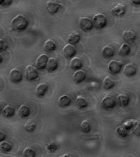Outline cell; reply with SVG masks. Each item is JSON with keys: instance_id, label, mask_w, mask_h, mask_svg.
<instances>
[{"instance_id": "cell-1", "label": "cell", "mask_w": 140, "mask_h": 157, "mask_svg": "<svg viewBox=\"0 0 140 157\" xmlns=\"http://www.w3.org/2000/svg\"><path fill=\"white\" fill-rule=\"evenodd\" d=\"M28 23V20L25 16L22 14H18L12 20L10 26L13 30L21 32L27 28Z\"/></svg>"}, {"instance_id": "cell-2", "label": "cell", "mask_w": 140, "mask_h": 157, "mask_svg": "<svg viewBox=\"0 0 140 157\" xmlns=\"http://www.w3.org/2000/svg\"><path fill=\"white\" fill-rule=\"evenodd\" d=\"M93 26L97 29H101L104 28L107 24V18L103 13H96L93 18Z\"/></svg>"}, {"instance_id": "cell-3", "label": "cell", "mask_w": 140, "mask_h": 157, "mask_svg": "<svg viewBox=\"0 0 140 157\" xmlns=\"http://www.w3.org/2000/svg\"><path fill=\"white\" fill-rule=\"evenodd\" d=\"M25 76L29 81L35 80L39 77L38 69L33 65H28L25 68Z\"/></svg>"}, {"instance_id": "cell-4", "label": "cell", "mask_w": 140, "mask_h": 157, "mask_svg": "<svg viewBox=\"0 0 140 157\" xmlns=\"http://www.w3.org/2000/svg\"><path fill=\"white\" fill-rule=\"evenodd\" d=\"M123 67V62L121 60H111L108 65V69L110 73L116 75L120 73Z\"/></svg>"}, {"instance_id": "cell-5", "label": "cell", "mask_w": 140, "mask_h": 157, "mask_svg": "<svg viewBox=\"0 0 140 157\" xmlns=\"http://www.w3.org/2000/svg\"><path fill=\"white\" fill-rule=\"evenodd\" d=\"M62 7V4L56 0H48L46 3V8L48 12L51 14L57 13Z\"/></svg>"}, {"instance_id": "cell-6", "label": "cell", "mask_w": 140, "mask_h": 157, "mask_svg": "<svg viewBox=\"0 0 140 157\" xmlns=\"http://www.w3.org/2000/svg\"><path fill=\"white\" fill-rule=\"evenodd\" d=\"M62 53L66 58L71 59L76 55V49L74 45L68 43L63 47Z\"/></svg>"}, {"instance_id": "cell-7", "label": "cell", "mask_w": 140, "mask_h": 157, "mask_svg": "<svg viewBox=\"0 0 140 157\" xmlns=\"http://www.w3.org/2000/svg\"><path fill=\"white\" fill-rule=\"evenodd\" d=\"M80 28L85 32H88L93 29V21L88 17H81L79 21Z\"/></svg>"}, {"instance_id": "cell-8", "label": "cell", "mask_w": 140, "mask_h": 157, "mask_svg": "<svg viewBox=\"0 0 140 157\" xmlns=\"http://www.w3.org/2000/svg\"><path fill=\"white\" fill-rule=\"evenodd\" d=\"M102 106L105 109H112L115 107L116 102L114 98L110 96H107L102 98L101 101Z\"/></svg>"}, {"instance_id": "cell-9", "label": "cell", "mask_w": 140, "mask_h": 157, "mask_svg": "<svg viewBox=\"0 0 140 157\" xmlns=\"http://www.w3.org/2000/svg\"><path fill=\"white\" fill-rule=\"evenodd\" d=\"M10 78L13 83H19L22 79V73L18 68H15L10 71Z\"/></svg>"}, {"instance_id": "cell-10", "label": "cell", "mask_w": 140, "mask_h": 157, "mask_svg": "<svg viewBox=\"0 0 140 157\" xmlns=\"http://www.w3.org/2000/svg\"><path fill=\"white\" fill-rule=\"evenodd\" d=\"M137 71L135 65L132 63H128L126 64L123 68L124 74L128 77L132 76L136 74Z\"/></svg>"}, {"instance_id": "cell-11", "label": "cell", "mask_w": 140, "mask_h": 157, "mask_svg": "<svg viewBox=\"0 0 140 157\" xmlns=\"http://www.w3.org/2000/svg\"><path fill=\"white\" fill-rule=\"evenodd\" d=\"M48 59V56L46 54H41L36 60V67L39 70H42L45 68V65Z\"/></svg>"}, {"instance_id": "cell-12", "label": "cell", "mask_w": 140, "mask_h": 157, "mask_svg": "<svg viewBox=\"0 0 140 157\" xmlns=\"http://www.w3.org/2000/svg\"><path fill=\"white\" fill-rule=\"evenodd\" d=\"M122 36L125 42H126L127 43H131L135 40L137 35L135 32H134V31L130 30H126L123 32Z\"/></svg>"}, {"instance_id": "cell-13", "label": "cell", "mask_w": 140, "mask_h": 157, "mask_svg": "<svg viewBox=\"0 0 140 157\" xmlns=\"http://www.w3.org/2000/svg\"><path fill=\"white\" fill-rule=\"evenodd\" d=\"M58 67V62L57 59L54 58H48L47 60L45 68L49 72H53L55 71Z\"/></svg>"}, {"instance_id": "cell-14", "label": "cell", "mask_w": 140, "mask_h": 157, "mask_svg": "<svg viewBox=\"0 0 140 157\" xmlns=\"http://www.w3.org/2000/svg\"><path fill=\"white\" fill-rule=\"evenodd\" d=\"M126 7L124 4L119 3L115 5L111 10V12L113 15L115 17H121L125 13Z\"/></svg>"}, {"instance_id": "cell-15", "label": "cell", "mask_w": 140, "mask_h": 157, "mask_svg": "<svg viewBox=\"0 0 140 157\" xmlns=\"http://www.w3.org/2000/svg\"><path fill=\"white\" fill-rule=\"evenodd\" d=\"M86 78V73L82 70H77L73 75V79L76 83H80Z\"/></svg>"}, {"instance_id": "cell-16", "label": "cell", "mask_w": 140, "mask_h": 157, "mask_svg": "<svg viewBox=\"0 0 140 157\" xmlns=\"http://www.w3.org/2000/svg\"><path fill=\"white\" fill-rule=\"evenodd\" d=\"M15 112V108L10 105H6L2 111V114L4 117L7 118L12 117L14 116Z\"/></svg>"}, {"instance_id": "cell-17", "label": "cell", "mask_w": 140, "mask_h": 157, "mask_svg": "<svg viewBox=\"0 0 140 157\" xmlns=\"http://www.w3.org/2000/svg\"><path fill=\"white\" fill-rule=\"evenodd\" d=\"M117 100L120 106L126 107L129 105V96L126 94H119L117 96Z\"/></svg>"}, {"instance_id": "cell-18", "label": "cell", "mask_w": 140, "mask_h": 157, "mask_svg": "<svg viewBox=\"0 0 140 157\" xmlns=\"http://www.w3.org/2000/svg\"><path fill=\"white\" fill-rule=\"evenodd\" d=\"M101 54L104 58H109L114 56L115 52L112 47L109 45H105L101 50Z\"/></svg>"}, {"instance_id": "cell-19", "label": "cell", "mask_w": 140, "mask_h": 157, "mask_svg": "<svg viewBox=\"0 0 140 157\" xmlns=\"http://www.w3.org/2000/svg\"><path fill=\"white\" fill-rule=\"evenodd\" d=\"M70 67L74 70H77L80 69L82 66H83V62L79 58V57H76L74 56L70 60Z\"/></svg>"}, {"instance_id": "cell-20", "label": "cell", "mask_w": 140, "mask_h": 157, "mask_svg": "<svg viewBox=\"0 0 140 157\" xmlns=\"http://www.w3.org/2000/svg\"><path fill=\"white\" fill-rule=\"evenodd\" d=\"M80 40V33L78 32H73L69 34L67 41L69 44L74 45L78 44Z\"/></svg>"}, {"instance_id": "cell-21", "label": "cell", "mask_w": 140, "mask_h": 157, "mask_svg": "<svg viewBox=\"0 0 140 157\" xmlns=\"http://www.w3.org/2000/svg\"><path fill=\"white\" fill-rule=\"evenodd\" d=\"M56 43L52 39L46 40L44 44V49L47 52H51L56 50Z\"/></svg>"}, {"instance_id": "cell-22", "label": "cell", "mask_w": 140, "mask_h": 157, "mask_svg": "<svg viewBox=\"0 0 140 157\" xmlns=\"http://www.w3.org/2000/svg\"><path fill=\"white\" fill-rule=\"evenodd\" d=\"M48 89V85L45 83H39L35 89V93L39 97H42L45 95Z\"/></svg>"}, {"instance_id": "cell-23", "label": "cell", "mask_w": 140, "mask_h": 157, "mask_svg": "<svg viewBox=\"0 0 140 157\" xmlns=\"http://www.w3.org/2000/svg\"><path fill=\"white\" fill-rule=\"evenodd\" d=\"M18 113L21 117L24 118L29 116L30 114V109L27 105L22 104L20 106Z\"/></svg>"}, {"instance_id": "cell-24", "label": "cell", "mask_w": 140, "mask_h": 157, "mask_svg": "<svg viewBox=\"0 0 140 157\" xmlns=\"http://www.w3.org/2000/svg\"><path fill=\"white\" fill-rule=\"evenodd\" d=\"M71 103V99L68 95L63 94L60 96L58 99V103L59 106L62 108H65L68 106Z\"/></svg>"}, {"instance_id": "cell-25", "label": "cell", "mask_w": 140, "mask_h": 157, "mask_svg": "<svg viewBox=\"0 0 140 157\" xmlns=\"http://www.w3.org/2000/svg\"><path fill=\"white\" fill-rule=\"evenodd\" d=\"M130 51H131L130 45L127 42H124L121 45L120 48L119 50V54L121 56H127L130 53Z\"/></svg>"}, {"instance_id": "cell-26", "label": "cell", "mask_w": 140, "mask_h": 157, "mask_svg": "<svg viewBox=\"0 0 140 157\" xmlns=\"http://www.w3.org/2000/svg\"><path fill=\"white\" fill-rule=\"evenodd\" d=\"M36 127V123L32 120L28 119L27 120V121L24 124V129L26 131L28 132H33Z\"/></svg>"}, {"instance_id": "cell-27", "label": "cell", "mask_w": 140, "mask_h": 157, "mask_svg": "<svg viewBox=\"0 0 140 157\" xmlns=\"http://www.w3.org/2000/svg\"><path fill=\"white\" fill-rule=\"evenodd\" d=\"M76 105L79 109H84L88 106V102L83 97L79 96L76 98Z\"/></svg>"}, {"instance_id": "cell-28", "label": "cell", "mask_w": 140, "mask_h": 157, "mask_svg": "<svg viewBox=\"0 0 140 157\" xmlns=\"http://www.w3.org/2000/svg\"><path fill=\"white\" fill-rule=\"evenodd\" d=\"M103 85L104 89L109 90L114 86L115 82L109 76H106L103 81Z\"/></svg>"}, {"instance_id": "cell-29", "label": "cell", "mask_w": 140, "mask_h": 157, "mask_svg": "<svg viewBox=\"0 0 140 157\" xmlns=\"http://www.w3.org/2000/svg\"><path fill=\"white\" fill-rule=\"evenodd\" d=\"M12 148V144L7 141L2 140L0 142V149L3 152H8Z\"/></svg>"}, {"instance_id": "cell-30", "label": "cell", "mask_w": 140, "mask_h": 157, "mask_svg": "<svg viewBox=\"0 0 140 157\" xmlns=\"http://www.w3.org/2000/svg\"><path fill=\"white\" fill-rule=\"evenodd\" d=\"M115 133L120 137H126L128 136V130L126 129L123 125H120L116 128Z\"/></svg>"}, {"instance_id": "cell-31", "label": "cell", "mask_w": 140, "mask_h": 157, "mask_svg": "<svg viewBox=\"0 0 140 157\" xmlns=\"http://www.w3.org/2000/svg\"><path fill=\"white\" fill-rule=\"evenodd\" d=\"M80 129L85 133H88L91 131V124L86 120H83L80 123Z\"/></svg>"}, {"instance_id": "cell-32", "label": "cell", "mask_w": 140, "mask_h": 157, "mask_svg": "<svg viewBox=\"0 0 140 157\" xmlns=\"http://www.w3.org/2000/svg\"><path fill=\"white\" fill-rule=\"evenodd\" d=\"M22 155L24 157H35L36 155V152L33 148L27 147L23 150Z\"/></svg>"}, {"instance_id": "cell-33", "label": "cell", "mask_w": 140, "mask_h": 157, "mask_svg": "<svg viewBox=\"0 0 140 157\" xmlns=\"http://www.w3.org/2000/svg\"><path fill=\"white\" fill-rule=\"evenodd\" d=\"M137 121V120L134 119H128L127 120H125V121L123 123V126L128 131L131 130L133 128Z\"/></svg>"}, {"instance_id": "cell-34", "label": "cell", "mask_w": 140, "mask_h": 157, "mask_svg": "<svg viewBox=\"0 0 140 157\" xmlns=\"http://www.w3.org/2000/svg\"><path fill=\"white\" fill-rule=\"evenodd\" d=\"M46 149L49 152L53 153L56 152V150L58 149V146L55 143L50 142L46 145Z\"/></svg>"}, {"instance_id": "cell-35", "label": "cell", "mask_w": 140, "mask_h": 157, "mask_svg": "<svg viewBox=\"0 0 140 157\" xmlns=\"http://www.w3.org/2000/svg\"><path fill=\"white\" fill-rule=\"evenodd\" d=\"M8 48V44L2 39H0V52L5 51Z\"/></svg>"}, {"instance_id": "cell-36", "label": "cell", "mask_w": 140, "mask_h": 157, "mask_svg": "<svg viewBox=\"0 0 140 157\" xmlns=\"http://www.w3.org/2000/svg\"><path fill=\"white\" fill-rule=\"evenodd\" d=\"M134 129V132L136 134V135H140V122L139 121H137V122L135 123L134 126L132 128Z\"/></svg>"}, {"instance_id": "cell-37", "label": "cell", "mask_w": 140, "mask_h": 157, "mask_svg": "<svg viewBox=\"0 0 140 157\" xmlns=\"http://www.w3.org/2000/svg\"><path fill=\"white\" fill-rule=\"evenodd\" d=\"M13 0H0V6H9L12 4Z\"/></svg>"}, {"instance_id": "cell-38", "label": "cell", "mask_w": 140, "mask_h": 157, "mask_svg": "<svg viewBox=\"0 0 140 157\" xmlns=\"http://www.w3.org/2000/svg\"><path fill=\"white\" fill-rule=\"evenodd\" d=\"M6 138V135L5 132L1 130H0V142L2 140H4Z\"/></svg>"}, {"instance_id": "cell-39", "label": "cell", "mask_w": 140, "mask_h": 157, "mask_svg": "<svg viewBox=\"0 0 140 157\" xmlns=\"http://www.w3.org/2000/svg\"><path fill=\"white\" fill-rule=\"evenodd\" d=\"M130 1L133 5L138 6L140 4V0H130Z\"/></svg>"}, {"instance_id": "cell-40", "label": "cell", "mask_w": 140, "mask_h": 157, "mask_svg": "<svg viewBox=\"0 0 140 157\" xmlns=\"http://www.w3.org/2000/svg\"><path fill=\"white\" fill-rule=\"evenodd\" d=\"M62 157H71V155L69 154H64V155H63Z\"/></svg>"}, {"instance_id": "cell-41", "label": "cell", "mask_w": 140, "mask_h": 157, "mask_svg": "<svg viewBox=\"0 0 140 157\" xmlns=\"http://www.w3.org/2000/svg\"><path fill=\"white\" fill-rule=\"evenodd\" d=\"M2 55H1V53H0V63L2 62Z\"/></svg>"}, {"instance_id": "cell-42", "label": "cell", "mask_w": 140, "mask_h": 157, "mask_svg": "<svg viewBox=\"0 0 140 157\" xmlns=\"http://www.w3.org/2000/svg\"><path fill=\"white\" fill-rule=\"evenodd\" d=\"M0 113H1V109H0Z\"/></svg>"}]
</instances>
